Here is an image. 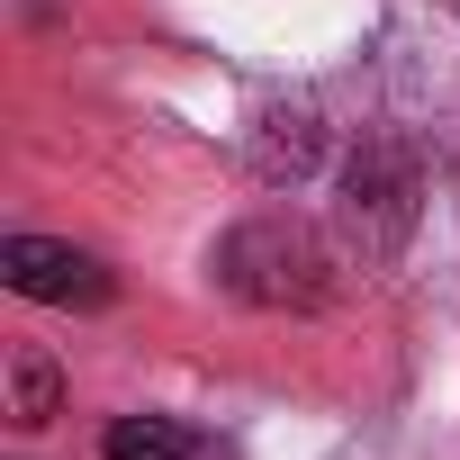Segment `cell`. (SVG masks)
<instances>
[{
    "mask_svg": "<svg viewBox=\"0 0 460 460\" xmlns=\"http://www.w3.org/2000/svg\"><path fill=\"white\" fill-rule=\"evenodd\" d=\"M0 280L37 307H109L118 298V271L82 244H55V235H10L0 244Z\"/></svg>",
    "mask_w": 460,
    "mask_h": 460,
    "instance_id": "3",
    "label": "cell"
},
{
    "mask_svg": "<svg viewBox=\"0 0 460 460\" xmlns=\"http://www.w3.org/2000/svg\"><path fill=\"white\" fill-rule=\"evenodd\" d=\"M415 208H424V172L406 136H361L343 181H334V244L352 271H388L415 235Z\"/></svg>",
    "mask_w": 460,
    "mask_h": 460,
    "instance_id": "2",
    "label": "cell"
},
{
    "mask_svg": "<svg viewBox=\"0 0 460 460\" xmlns=\"http://www.w3.org/2000/svg\"><path fill=\"white\" fill-rule=\"evenodd\" d=\"M100 460H199V433L181 415H118L100 433Z\"/></svg>",
    "mask_w": 460,
    "mask_h": 460,
    "instance_id": "6",
    "label": "cell"
},
{
    "mask_svg": "<svg viewBox=\"0 0 460 460\" xmlns=\"http://www.w3.org/2000/svg\"><path fill=\"white\" fill-rule=\"evenodd\" d=\"M334 253L343 244H325L307 217H280V208H262V217H244V226H226V244H217V289L226 298H244V307H325L334 298Z\"/></svg>",
    "mask_w": 460,
    "mask_h": 460,
    "instance_id": "1",
    "label": "cell"
},
{
    "mask_svg": "<svg viewBox=\"0 0 460 460\" xmlns=\"http://www.w3.org/2000/svg\"><path fill=\"white\" fill-rule=\"evenodd\" d=\"M55 415H64V370H55V352L19 343V352H10V424H19V433H46Z\"/></svg>",
    "mask_w": 460,
    "mask_h": 460,
    "instance_id": "5",
    "label": "cell"
},
{
    "mask_svg": "<svg viewBox=\"0 0 460 460\" xmlns=\"http://www.w3.org/2000/svg\"><path fill=\"white\" fill-rule=\"evenodd\" d=\"M316 154H325V118H316L307 100L253 118V181H271V190H280V181H307Z\"/></svg>",
    "mask_w": 460,
    "mask_h": 460,
    "instance_id": "4",
    "label": "cell"
}]
</instances>
